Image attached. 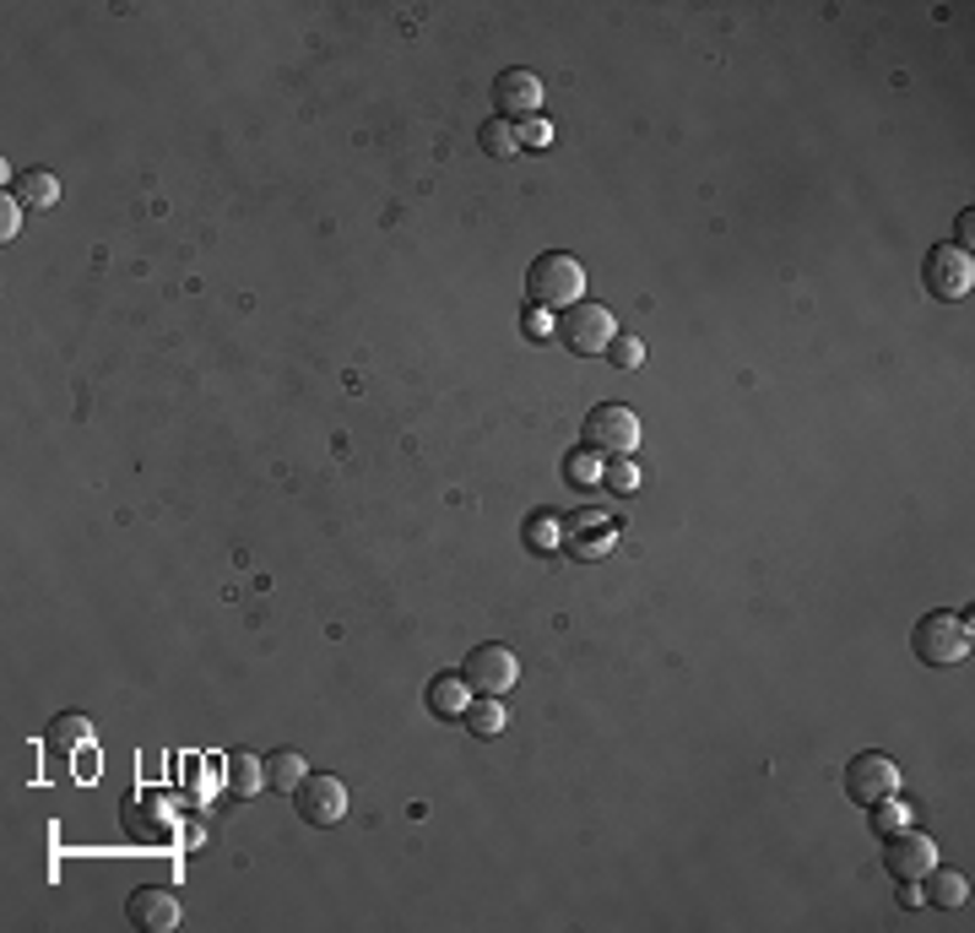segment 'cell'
<instances>
[{
	"label": "cell",
	"instance_id": "5bb4252c",
	"mask_svg": "<svg viewBox=\"0 0 975 933\" xmlns=\"http://www.w3.org/2000/svg\"><path fill=\"white\" fill-rule=\"evenodd\" d=\"M223 782H228L234 798H255V793H266V760L249 755V749H234L223 760Z\"/></svg>",
	"mask_w": 975,
	"mask_h": 933
},
{
	"label": "cell",
	"instance_id": "44dd1931",
	"mask_svg": "<svg viewBox=\"0 0 975 933\" xmlns=\"http://www.w3.org/2000/svg\"><path fill=\"white\" fill-rule=\"evenodd\" d=\"M873 814H867V825H873V836H894V831H905L910 825V808L899 804V798H878V804H867Z\"/></svg>",
	"mask_w": 975,
	"mask_h": 933
},
{
	"label": "cell",
	"instance_id": "9c48e42d",
	"mask_svg": "<svg viewBox=\"0 0 975 933\" xmlns=\"http://www.w3.org/2000/svg\"><path fill=\"white\" fill-rule=\"evenodd\" d=\"M125 917L141 933H174L179 917H185V901L168 891V885H141V891H130V901H125Z\"/></svg>",
	"mask_w": 975,
	"mask_h": 933
},
{
	"label": "cell",
	"instance_id": "d4e9b609",
	"mask_svg": "<svg viewBox=\"0 0 975 933\" xmlns=\"http://www.w3.org/2000/svg\"><path fill=\"white\" fill-rule=\"evenodd\" d=\"M526 543H536V549H553V543H559L553 515H536V521H526Z\"/></svg>",
	"mask_w": 975,
	"mask_h": 933
},
{
	"label": "cell",
	"instance_id": "83f0119b",
	"mask_svg": "<svg viewBox=\"0 0 975 933\" xmlns=\"http://www.w3.org/2000/svg\"><path fill=\"white\" fill-rule=\"evenodd\" d=\"M17 217H22V202H17V196L6 190V217H0V234H6V239L17 234Z\"/></svg>",
	"mask_w": 975,
	"mask_h": 933
},
{
	"label": "cell",
	"instance_id": "7a4b0ae2",
	"mask_svg": "<svg viewBox=\"0 0 975 933\" xmlns=\"http://www.w3.org/2000/svg\"><path fill=\"white\" fill-rule=\"evenodd\" d=\"M553 337L564 342L569 353H580V359H597V353H608V342L618 337V321H612L608 304H597V298H574L569 310L553 315Z\"/></svg>",
	"mask_w": 975,
	"mask_h": 933
},
{
	"label": "cell",
	"instance_id": "3957f363",
	"mask_svg": "<svg viewBox=\"0 0 975 933\" xmlns=\"http://www.w3.org/2000/svg\"><path fill=\"white\" fill-rule=\"evenodd\" d=\"M910 646H916V657H922L927 668H954V662H965V657H971V613H948V608L922 613Z\"/></svg>",
	"mask_w": 975,
	"mask_h": 933
},
{
	"label": "cell",
	"instance_id": "8fae6325",
	"mask_svg": "<svg viewBox=\"0 0 975 933\" xmlns=\"http://www.w3.org/2000/svg\"><path fill=\"white\" fill-rule=\"evenodd\" d=\"M120 814H125V831H130L136 842H168V836L179 831V825H174V804H168L162 793H152V787H147V793H130Z\"/></svg>",
	"mask_w": 975,
	"mask_h": 933
},
{
	"label": "cell",
	"instance_id": "7402d4cb",
	"mask_svg": "<svg viewBox=\"0 0 975 933\" xmlns=\"http://www.w3.org/2000/svg\"><path fill=\"white\" fill-rule=\"evenodd\" d=\"M608 359H612V370H640V364H646V337L618 332V337L608 342Z\"/></svg>",
	"mask_w": 975,
	"mask_h": 933
},
{
	"label": "cell",
	"instance_id": "7c38bea8",
	"mask_svg": "<svg viewBox=\"0 0 975 933\" xmlns=\"http://www.w3.org/2000/svg\"><path fill=\"white\" fill-rule=\"evenodd\" d=\"M933 863H937L933 836H922L916 825H905V831L884 836V868H889L894 880H922Z\"/></svg>",
	"mask_w": 975,
	"mask_h": 933
},
{
	"label": "cell",
	"instance_id": "8992f818",
	"mask_svg": "<svg viewBox=\"0 0 975 933\" xmlns=\"http://www.w3.org/2000/svg\"><path fill=\"white\" fill-rule=\"evenodd\" d=\"M461 679H466V689H472V695H504L510 684L521 679V662H515V651H510V646L483 640V646H472V651H466Z\"/></svg>",
	"mask_w": 975,
	"mask_h": 933
},
{
	"label": "cell",
	"instance_id": "ffe728a7",
	"mask_svg": "<svg viewBox=\"0 0 975 933\" xmlns=\"http://www.w3.org/2000/svg\"><path fill=\"white\" fill-rule=\"evenodd\" d=\"M602 466H608V456H597L591 445H580V451H569L564 456V478L569 483H580V489H591V483H602Z\"/></svg>",
	"mask_w": 975,
	"mask_h": 933
},
{
	"label": "cell",
	"instance_id": "cb8c5ba5",
	"mask_svg": "<svg viewBox=\"0 0 975 933\" xmlns=\"http://www.w3.org/2000/svg\"><path fill=\"white\" fill-rule=\"evenodd\" d=\"M87 738H92V721L87 717H60L55 721V744H60V749H81Z\"/></svg>",
	"mask_w": 975,
	"mask_h": 933
},
{
	"label": "cell",
	"instance_id": "603a6c76",
	"mask_svg": "<svg viewBox=\"0 0 975 933\" xmlns=\"http://www.w3.org/2000/svg\"><path fill=\"white\" fill-rule=\"evenodd\" d=\"M602 483H608V489H618V494H634V489H640V466H634V456H608V466H602Z\"/></svg>",
	"mask_w": 975,
	"mask_h": 933
},
{
	"label": "cell",
	"instance_id": "52a82bcc",
	"mask_svg": "<svg viewBox=\"0 0 975 933\" xmlns=\"http://www.w3.org/2000/svg\"><path fill=\"white\" fill-rule=\"evenodd\" d=\"M889 793H899V765L889 755H878V749H861L846 765V798L867 808V804H878V798H889Z\"/></svg>",
	"mask_w": 975,
	"mask_h": 933
},
{
	"label": "cell",
	"instance_id": "ba28073f",
	"mask_svg": "<svg viewBox=\"0 0 975 933\" xmlns=\"http://www.w3.org/2000/svg\"><path fill=\"white\" fill-rule=\"evenodd\" d=\"M293 808H298V819H309V825H336V819L347 814V787H342V776L309 770V776L298 782V793H293Z\"/></svg>",
	"mask_w": 975,
	"mask_h": 933
},
{
	"label": "cell",
	"instance_id": "d6986e66",
	"mask_svg": "<svg viewBox=\"0 0 975 933\" xmlns=\"http://www.w3.org/2000/svg\"><path fill=\"white\" fill-rule=\"evenodd\" d=\"M477 141H483L487 158H515V153H521V130L510 126V120H483Z\"/></svg>",
	"mask_w": 975,
	"mask_h": 933
},
{
	"label": "cell",
	"instance_id": "e0dca14e",
	"mask_svg": "<svg viewBox=\"0 0 975 933\" xmlns=\"http://www.w3.org/2000/svg\"><path fill=\"white\" fill-rule=\"evenodd\" d=\"M466 700H472V689H466L461 674H440V679L429 684V711H434V717H461Z\"/></svg>",
	"mask_w": 975,
	"mask_h": 933
},
{
	"label": "cell",
	"instance_id": "484cf974",
	"mask_svg": "<svg viewBox=\"0 0 975 933\" xmlns=\"http://www.w3.org/2000/svg\"><path fill=\"white\" fill-rule=\"evenodd\" d=\"M521 147H548L553 141V130H548V120H521Z\"/></svg>",
	"mask_w": 975,
	"mask_h": 933
},
{
	"label": "cell",
	"instance_id": "5b68a950",
	"mask_svg": "<svg viewBox=\"0 0 975 933\" xmlns=\"http://www.w3.org/2000/svg\"><path fill=\"white\" fill-rule=\"evenodd\" d=\"M922 283H927V294L943 298V304L965 298L975 288L971 251H959V245H933V251H927V261H922Z\"/></svg>",
	"mask_w": 975,
	"mask_h": 933
},
{
	"label": "cell",
	"instance_id": "9a60e30c",
	"mask_svg": "<svg viewBox=\"0 0 975 933\" xmlns=\"http://www.w3.org/2000/svg\"><path fill=\"white\" fill-rule=\"evenodd\" d=\"M11 196H17L22 207H55V202H60V179L49 169H22L11 179Z\"/></svg>",
	"mask_w": 975,
	"mask_h": 933
},
{
	"label": "cell",
	"instance_id": "30bf717a",
	"mask_svg": "<svg viewBox=\"0 0 975 933\" xmlns=\"http://www.w3.org/2000/svg\"><path fill=\"white\" fill-rule=\"evenodd\" d=\"M493 109H499V120H531L536 109H542V82H536V71H526V66H510V71H499V82H493Z\"/></svg>",
	"mask_w": 975,
	"mask_h": 933
},
{
	"label": "cell",
	"instance_id": "2e32d148",
	"mask_svg": "<svg viewBox=\"0 0 975 933\" xmlns=\"http://www.w3.org/2000/svg\"><path fill=\"white\" fill-rule=\"evenodd\" d=\"M304 776H309V760L298 749H272V760H266V787L272 793H298Z\"/></svg>",
	"mask_w": 975,
	"mask_h": 933
},
{
	"label": "cell",
	"instance_id": "f1b7e54d",
	"mask_svg": "<svg viewBox=\"0 0 975 933\" xmlns=\"http://www.w3.org/2000/svg\"><path fill=\"white\" fill-rule=\"evenodd\" d=\"M971 234H975V213H959V223H954V245L971 251Z\"/></svg>",
	"mask_w": 975,
	"mask_h": 933
},
{
	"label": "cell",
	"instance_id": "4316f807",
	"mask_svg": "<svg viewBox=\"0 0 975 933\" xmlns=\"http://www.w3.org/2000/svg\"><path fill=\"white\" fill-rule=\"evenodd\" d=\"M521 326H526V337H548V332H553L548 310H536V304H526V321H521Z\"/></svg>",
	"mask_w": 975,
	"mask_h": 933
},
{
	"label": "cell",
	"instance_id": "ac0fdd59",
	"mask_svg": "<svg viewBox=\"0 0 975 933\" xmlns=\"http://www.w3.org/2000/svg\"><path fill=\"white\" fill-rule=\"evenodd\" d=\"M461 717H466V727H472L477 738H499V733H504V706H499V695H472Z\"/></svg>",
	"mask_w": 975,
	"mask_h": 933
},
{
	"label": "cell",
	"instance_id": "4fadbf2b",
	"mask_svg": "<svg viewBox=\"0 0 975 933\" xmlns=\"http://www.w3.org/2000/svg\"><path fill=\"white\" fill-rule=\"evenodd\" d=\"M922 880H927L922 901H927V906H937V912H959V906L971 901V880H965L959 868H943V863H933Z\"/></svg>",
	"mask_w": 975,
	"mask_h": 933
},
{
	"label": "cell",
	"instance_id": "277c9868",
	"mask_svg": "<svg viewBox=\"0 0 975 933\" xmlns=\"http://www.w3.org/2000/svg\"><path fill=\"white\" fill-rule=\"evenodd\" d=\"M585 445L597 456H629L640 445V413L623 407V402H602L585 413Z\"/></svg>",
	"mask_w": 975,
	"mask_h": 933
},
{
	"label": "cell",
	"instance_id": "6da1fadb",
	"mask_svg": "<svg viewBox=\"0 0 975 933\" xmlns=\"http://www.w3.org/2000/svg\"><path fill=\"white\" fill-rule=\"evenodd\" d=\"M526 298L536 310H553L559 315L574 298H585V266L564 251H542L526 272Z\"/></svg>",
	"mask_w": 975,
	"mask_h": 933
}]
</instances>
